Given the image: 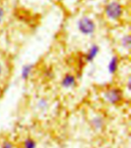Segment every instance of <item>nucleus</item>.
Returning a JSON list of instances; mask_svg holds the SVG:
<instances>
[{
	"label": "nucleus",
	"instance_id": "nucleus-15",
	"mask_svg": "<svg viewBox=\"0 0 131 148\" xmlns=\"http://www.w3.org/2000/svg\"><path fill=\"white\" fill-rule=\"evenodd\" d=\"M5 71V68L3 64L2 63V62L0 61V78L2 77V76L3 75V73H4Z\"/></svg>",
	"mask_w": 131,
	"mask_h": 148
},
{
	"label": "nucleus",
	"instance_id": "nucleus-2",
	"mask_svg": "<svg viewBox=\"0 0 131 148\" xmlns=\"http://www.w3.org/2000/svg\"><path fill=\"white\" fill-rule=\"evenodd\" d=\"M77 29L82 36H92L97 30L95 22L87 16H82L77 22Z\"/></svg>",
	"mask_w": 131,
	"mask_h": 148
},
{
	"label": "nucleus",
	"instance_id": "nucleus-4",
	"mask_svg": "<svg viewBox=\"0 0 131 148\" xmlns=\"http://www.w3.org/2000/svg\"><path fill=\"white\" fill-rule=\"evenodd\" d=\"M77 85V78L73 74H66L61 80V86L65 90L73 89Z\"/></svg>",
	"mask_w": 131,
	"mask_h": 148
},
{
	"label": "nucleus",
	"instance_id": "nucleus-10",
	"mask_svg": "<svg viewBox=\"0 0 131 148\" xmlns=\"http://www.w3.org/2000/svg\"><path fill=\"white\" fill-rule=\"evenodd\" d=\"M34 70V64H25L23 65L21 70V78L23 81H28L31 77L32 71Z\"/></svg>",
	"mask_w": 131,
	"mask_h": 148
},
{
	"label": "nucleus",
	"instance_id": "nucleus-5",
	"mask_svg": "<svg viewBox=\"0 0 131 148\" xmlns=\"http://www.w3.org/2000/svg\"><path fill=\"white\" fill-rule=\"evenodd\" d=\"M118 45L123 51L129 53L131 49V36L130 32L122 34L118 39Z\"/></svg>",
	"mask_w": 131,
	"mask_h": 148
},
{
	"label": "nucleus",
	"instance_id": "nucleus-6",
	"mask_svg": "<svg viewBox=\"0 0 131 148\" xmlns=\"http://www.w3.org/2000/svg\"><path fill=\"white\" fill-rule=\"evenodd\" d=\"M99 53H100V47H99V45L98 44L91 45L90 48L87 49L86 54H85V62H87V63L93 62L97 58Z\"/></svg>",
	"mask_w": 131,
	"mask_h": 148
},
{
	"label": "nucleus",
	"instance_id": "nucleus-3",
	"mask_svg": "<svg viewBox=\"0 0 131 148\" xmlns=\"http://www.w3.org/2000/svg\"><path fill=\"white\" fill-rule=\"evenodd\" d=\"M104 13L107 19L110 21H118L121 18L123 14L122 5L117 1H111L105 6Z\"/></svg>",
	"mask_w": 131,
	"mask_h": 148
},
{
	"label": "nucleus",
	"instance_id": "nucleus-1",
	"mask_svg": "<svg viewBox=\"0 0 131 148\" xmlns=\"http://www.w3.org/2000/svg\"><path fill=\"white\" fill-rule=\"evenodd\" d=\"M102 98L111 105L120 104L124 99V92L119 87H110L102 91Z\"/></svg>",
	"mask_w": 131,
	"mask_h": 148
},
{
	"label": "nucleus",
	"instance_id": "nucleus-11",
	"mask_svg": "<svg viewBox=\"0 0 131 148\" xmlns=\"http://www.w3.org/2000/svg\"><path fill=\"white\" fill-rule=\"evenodd\" d=\"M36 142L31 138H27L25 140L24 143H23V147L24 148H36Z\"/></svg>",
	"mask_w": 131,
	"mask_h": 148
},
{
	"label": "nucleus",
	"instance_id": "nucleus-8",
	"mask_svg": "<svg viewBox=\"0 0 131 148\" xmlns=\"http://www.w3.org/2000/svg\"><path fill=\"white\" fill-rule=\"evenodd\" d=\"M105 120L102 115L95 114L93 117H91V125L93 127V129L97 130H101L104 127Z\"/></svg>",
	"mask_w": 131,
	"mask_h": 148
},
{
	"label": "nucleus",
	"instance_id": "nucleus-12",
	"mask_svg": "<svg viewBox=\"0 0 131 148\" xmlns=\"http://www.w3.org/2000/svg\"><path fill=\"white\" fill-rule=\"evenodd\" d=\"M5 17V12L2 6H0V24H2Z\"/></svg>",
	"mask_w": 131,
	"mask_h": 148
},
{
	"label": "nucleus",
	"instance_id": "nucleus-14",
	"mask_svg": "<svg viewBox=\"0 0 131 148\" xmlns=\"http://www.w3.org/2000/svg\"><path fill=\"white\" fill-rule=\"evenodd\" d=\"M2 148H13V144L10 141H5L2 144Z\"/></svg>",
	"mask_w": 131,
	"mask_h": 148
},
{
	"label": "nucleus",
	"instance_id": "nucleus-9",
	"mask_svg": "<svg viewBox=\"0 0 131 148\" xmlns=\"http://www.w3.org/2000/svg\"><path fill=\"white\" fill-rule=\"evenodd\" d=\"M35 108L37 111H42V112L48 111L50 109V101L46 97H40L36 101Z\"/></svg>",
	"mask_w": 131,
	"mask_h": 148
},
{
	"label": "nucleus",
	"instance_id": "nucleus-13",
	"mask_svg": "<svg viewBox=\"0 0 131 148\" xmlns=\"http://www.w3.org/2000/svg\"><path fill=\"white\" fill-rule=\"evenodd\" d=\"M126 88H127L128 92H130L131 91V78L130 76H128V78L127 80V83H126Z\"/></svg>",
	"mask_w": 131,
	"mask_h": 148
},
{
	"label": "nucleus",
	"instance_id": "nucleus-7",
	"mask_svg": "<svg viewBox=\"0 0 131 148\" xmlns=\"http://www.w3.org/2000/svg\"><path fill=\"white\" fill-rule=\"evenodd\" d=\"M120 58L115 55L111 58L108 64H107V70L111 75H115L117 73L119 68H120Z\"/></svg>",
	"mask_w": 131,
	"mask_h": 148
}]
</instances>
